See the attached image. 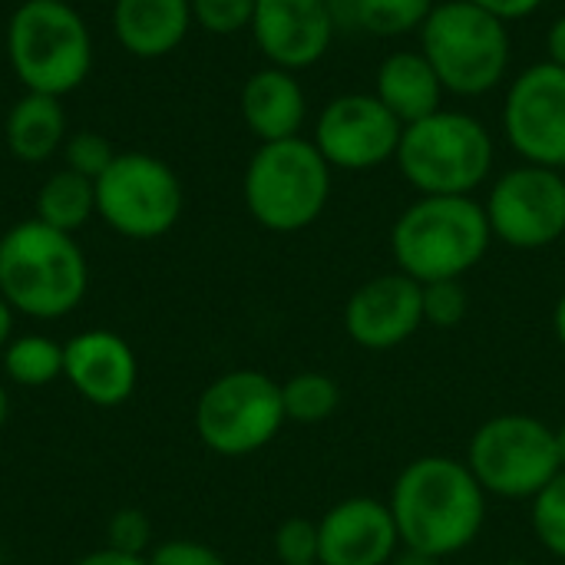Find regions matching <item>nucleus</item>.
Listing matches in <instances>:
<instances>
[{
    "label": "nucleus",
    "instance_id": "nucleus-7",
    "mask_svg": "<svg viewBox=\"0 0 565 565\" xmlns=\"http://www.w3.org/2000/svg\"><path fill=\"white\" fill-rule=\"evenodd\" d=\"M417 36L420 53L430 60L450 96L477 99L503 86L510 76V23L470 0H440Z\"/></svg>",
    "mask_w": 565,
    "mask_h": 565
},
{
    "label": "nucleus",
    "instance_id": "nucleus-15",
    "mask_svg": "<svg viewBox=\"0 0 565 565\" xmlns=\"http://www.w3.org/2000/svg\"><path fill=\"white\" fill-rule=\"evenodd\" d=\"M248 30L268 66L301 73L328 56L338 20L328 0H258Z\"/></svg>",
    "mask_w": 565,
    "mask_h": 565
},
{
    "label": "nucleus",
    "instance_id": "nucleus-35",
    "mask_svg": "<svg viewBox=\"0 0 565 565\" xmlns=\"http://www.w3.org/2000/svg\"><path fill=\"white\" fill-rule=\"evenodd\" d=\"M546 60L550 63H556L559 70H565V13L563 17H556L553 23H550V30H546Z\"/></svg>",
    "mask_w": 565,
    "mask_h": 565
},
{
    "label": "nucleus",
    "instance_id": "nucleus-8",
    "mask_svg": "<svg viewBox=\"0 0 565 565\" xmlns=\"http://www.w3.org/2000/svg\"><path fill=\"white\" fill-rule=\"evenodd\" d=\"M467 467L487 497L533 503L563 473L556 427L530 414H497L473 430Z\"/></svg>",
    "mask_w": 565,
    "mask_h": 565
},
{
    "label": "nucleus",
    "instance_id": "nucleus-38",
    "mask_svg": "<svg viewBox=\"0 0 565 565\" xmlns=\"http://www.w3.org/2000/svg\"><path fill=\"white\" fill-rule=\"evenodd\" d=\"M391 565H440V563H437V559H430V556H420V553L404 550L401 556H394V563Z\"/></svg>",
    "mask_w": 565,
    "mask_h": 565
},
{
    "label": "nucleus",
    "instance_id": "nucleus-4",
    "mask_svg": "<svg viewBox=\"0 0 565 565\" xmlns=\"http://www.w3.org/2000/svg\"><path fill=\"white\" fill-rule=\"evenodd\" d=\"M3 43L26 93L63 99L93 70V33L73 0H23L7 20Z\"/></svg>",
    "mask_w": 565,
    "mask_h": 565
},
{
    "label": "nucleus",
    "instance_id": "nucleus-28",
    "mask_svg": "<svg viewBox=\"0 0 565 565\" xmlns=\"http://www.w3.org/2000/svg\"><path fill=\"white\" fill-rule=\"evenodd\" d=\"M192 20L212 36H235L252 26L258 0H189Z\"/></svg>",
    "mask_w": 565,
    "mask_h": 565
},
{
    "label": "nucleus",
    "instance_id": "nucleus-26",
    "mask_svg": "<svg viewBox=\"0 0 565 565\" xmlns=\"http://www.w3.org/2000/svg\"><path fill=\"white\" fill-rule=\"evenodd\" d=\"M530 523L543 550L565 563V470L533 500Z\"/></svg>",
    "mask_w": 565,
    "mask_h": 565
},
{
    "label": "nucleus",
    "instance_id": "nucleus-32",
    "mask_svg": "<svg viewBox=\"0 0 565 565\" xmlns=\"http://www.w3.org/2000/svg\"><path fill=\"white\" fill-rule=\"evenodd\" d=\"M149 565H228L218 550L199 540H166L149 550Z\"/></svg>",
    "mask_w": 565,
    "mask_h": 565
},
{
    "label": "nucleus",
    "instance_id": "nucleus-40",
    "mask_svg": "<svg viewBox=\"0 0 565 565\" xmlns=\"http://www.w3.org/2000/svg\"><path fill=\"white\" fill-rule=\"evenodd\" d=\"M556 450H559V463H563L565 470V424L563 427H556Z\"/></svg>",
    "mask_w": 565,
    "mask_h": 565
},
{
    "label": "nucleus",
    "instance_id": "nucleus-5",
    "mask_svg": "<svg viewBox=\"0 0 565 565\" xmlns=\"http://www.w3.org/2000/svg\"><path fill=\"white\" fill-rule=\"evenodd\" d=\"M397 169L417 195H473L493 175L497 142L467 109H437L404 126Z\"/></svg>",
    "mask_w": 565,
    "mask_h": 565
},
{
    "label": "nucleus",
    "instance_id": "nucleus-33",
    "mask_svg": "<svg viewBox=\"0 0 565 565\" xmlns=\"http://www.w3.org/2000/svg\"><path fill=\"white\" fill-rule=\"evenodd\" d=\"M470 3H477L480 10H487V13L500 17L503 23H516V20L533 17L546 0H470Z\"/></svg>",
    "mask_w": 565,
    "mask_h": 565
},
{
    "label": "nucleus",
    "instance_id": "nucleus-36",
    "mask_svg": "<svg viewBox=\"0 0 565 565\" xmlns=\"http://www.w3.org/2000/svg\"><path fill=\"white\" fill-rule=\"evenodd\" d=\"M13 321H17V311L0 298V351L10 344V338H13Z\"/></svg>",
    "mask_w": 565,
    "mask_h": 565
},
{
    "label": "nucleus",
    "instance_id": "nucleus-10",
    "mask_svg": "<svg viewBox=\"0 0 565 565\" xmlns=\"http://www.w3.org/2000/svg\"><path fill=\"white\" fill-rule=\"evenodd\" d=\"M185 209L179 172L142 149L116 152L96 179V215L129 242H156L169 235Z\"/></svg>",
    "mask_w": 565,
    "mask_h": 565
},
{
    "label": "nucleus",
    "instance_id": "nucleus-25",
    "mask_svg": "<svg viewBox=\"0 0 565 565\" xmlns=\"http://www.w3.org/2000/svg\"><path fill=\"white\" fill-rule=\"evenodd\" d=\"M437 0H354L351 23L371 36L397 40L420 33Z\"/></svg>",
    "mask_w": 565,
    "mask_h": 565
},
{
    "label": "nucleus",
    "instance_id": "nucleus-43",
    "mask_svg": "<svg viewBox=\"0 0 565 565\" xmlns=\"http://www.w3.org/2000/svg\"><path fill=\"white\" fill-rule=\"evenodd\" d=\"M0 565H3V559H0Z\"/></svg>",
    "mask_w": 565,
    "mask_h": 565
},
{
    "label": "nucleus",
    "instance_id": "nucleus-22",
    "mask_svg": "<svg viewBox=\"0 0 565 565\" xmlns=\"http://www.w3.org/2000/svg\"><path fill=\"white\" fill-rule=\"evenodd\" d=\"M96 215V182L73 172L56 169L40 189L33 202V218L46 222L50 228H60L66 235H76L89 218Z\"/></svg>",
    "mask_w": 565,
    "mask_h": 565
},
{
    "label": "nucleus",
    "instance_id": "nucleus-24",
    "mask_svg": "<svg viewBox=\"0 0 565 565\" xmlns=\"http://www.w3.org/2000/svg\"><path fill=\"white\" fill-rule=\"evenodd\" d=\"M281 404L291 424H324L341 407V387L324 371H301L281 381Z\"/></svg>",
    "mask_w": 565,
    "mask_h": 565
},
{
    "label": "nucleus",
    "instance_id": "nucleus-44",
    "mask_svg": "<svg viewBox=\"0 0 565 565\" xmlns=\"http://www.w3.org/2000/svg\"><path fill=\"white\" fill-rule=\"evenodd\" d=\"M275 565H281V563H275Z\"/></svg>",
    "mask_w": 565,
    "mask_h": 565
},
{
    "label": "nucleus",
    "instance_id": "nucleus-21",
    "mask_svg": "<svg viewBox=\"0 0 565 565\" xmlns=\"http://www.w3.org/2000/svg\"><path fill=\"white\" fill-rule=\"evenodd\" d=\"M3 142L17 162L40 166L66 142V109L56 96L26 93L10 106L3 119Z\"/></svg>",
    "mask_w": 565,
    "mask_h": 565
},
{
    "label": "nucleus",
    "instance_id": "nucleus-17",
    "mask_svg": "<svg viewBox=\"0 0 565 565\" xmlns=\"http://www.w3.org/2000/svg\"><path fill=\"white\" fill-rule=\"evenodd\" d=\"M318 565H391L401 533L387 503L374 497H348L318 520Z\"/></svg>",
    "mask_w": 565,
    "mask_h": 565
},
{
    "label": "nucleus",
    "instance_id": "nucleus-29",
    "mask_svg": "<svg viewBox=\"0 0 565 565\" xmlns=\"http://www.w3.org/2000/svg\"><path fill=\"white\" fill-rule=\"evenodd\" d=\"M318 556H321L318 520L291 516L275 530V563L318 565Z\"/></svg>",
    "mask_w": 565,
    "mask_h": 565
},
{
    "label": "nucleus",
    "instance_id": "nucleus-9",
    "mask_svg": "<svg viewBox=\"0 0 565 565\" xmlns=\"http://www.w3.org/2000/svg\"><path fill=\"white\" fill-rule=\"evenodd\" d=\"M192 424L205 450L228 460L252 457L288 424L281 384L255 367L228 371L199 394Z\"/></svg>",
    "mask_w": 565,
    "mask_h": 565
},
{
    "label": "nucleus",
    "instance_id": "nucleus-37",
    "mask_svg": "<svg viewBox=\"0 0 565 565\" xmlns=\"http://www.w3.org/2000/svg\"><path fill=\"white\" fill-rule=\"evenodd\" d=\"M553 334L565 351V291L556 298V308H553Z\"/></svg>",
    "mask_w": 565,
    "mask_h": 565
},
{
    "label": "nucleus",
    "instance_id": "nucleus-19",
    "mask_svg": "<svg viewBox=\"0 0 565 565\" xmlns=\"http://www.w3.org/2000/svg\"><path fill=\"white\" fill-rule=\"evenodd\" d=\"M113 36L136 60H162L175 53L192 20L189 0H113Z\"/></svg>",
    "mask_w": 565,
    "mask_h": 565
},
{
    "label": "nucleus",
    "instance_id": "nucleus-27",
    "mask_svg": "<svg viewBox=\"0 0 565 565\" xmlns=\"http://www.w3.org/2000/svg\"><path fill=\"white\" fill-rule=\"evenodd\" d=\"M467 311H470V295L463 288V278L424 285V324L437 331H454L467 321Z\"/></svg>",
    "mask_w": 565,
    "mask_h": 565
},
{
    "label": "nucleus",
    "instance_id": "nucleus-18",
    "mask_svg": "<svg viewBox=\"0 0 565 565\" xmlns=\"http://www.w3.org/2000/svg\"><path fill=\"white\" fill-rule=\"evenodd\" d=\"M238 109L258 142L295 139L301 136V126L308 119V93L298 73L262 66L245 79L238 93Z\"/></svg>",
    "mask_w": 565,
    "mask_h": 565
},
{
    "label": "nucleus",
    "instance_id": "nucleus-6",
    "mask_svg": "<svg viewBox=\"0 0 565 565\" xmlns=\"http://www.w3.org/2000/svg\"><path fill=\"white\" fill-rule=\"evenodd\" d=\"M334 169L305 136L258 142L245 166L242 199L248 215L275 235L311 228L331 202Z\"/></svg>",
    "mask_w": 565,
    "mask_h": 565
},
{
    "label": "nucleus",
    "instance_id": "nucleus-23",
    "mask_svg": "<svg viewBox=\"0 0 565 565\" xmlns=\"http://www.w3.org/2000/svg\"><path fill=\"white\" fill-rule=\"evenodd\" d=\"M0 364L10 384L40 391L63 377V344L50 334H20L0 351Z\"/></svg>",
    "mask_w": 565,
    "mask_h": 565
},
{
    "label": "nucleus",
    "instance_id": "nucleus-39",
    "mask_svg": "<svg viewBox=\"0 0 565 565\" xmlns=\"http://www.w3.org/2000/svg\"><path fill=\"white\" fill-rule=\"evenodd\" d=\"M7 417H10V394H7V384L0 381V430L7 424Z\"/></svg>",
    "mask_w": 565,
    "mask_h": 565
},
{
    "label": "nucleus",
    "instance_id": "nucleus-3",
    "mask_svg": "<svg viewBox=\"0 0 565 565\" xmlns=\"http://www.w3.org/2000/svg\"><path fill=\"white\" fill-rule=\"evenodd\" d=\"M493 232L483 202L473 195H420L391 228L397 271L420 285L470 275L490 252Z\"/></svg>",
    "mask_w": 565,
    "mask_h": 565
},
{
    "label": "nucleus",
    "instance_id": "nucleus-34",
    "mask_svg": "<svg viewBox=\"0 0 565 565\" xmlns=\"http://www.w3.org/2000/svg\"><path fill=\"white\" fill-rule=\"evenodd\" d=\"M73 565H149L146 556H132V553H119L113 546H103V550H93L86 553L83 559H76Z\"/></svg>",
    "mask_w": 565,
    "mask_h": 565
},
{
    "label": "nucleus",
    "instance_id": "nucleus-13",
    "mask_svg": "<svg viewBox=\"0 0 565 565\" xmlns=\"http://www.w3.org/2000/svg\"><path fill=\"white\" fill-rule=\"evenodd\" d=\"M404 122L374 93H341L315 119L311 142L331 169L371 172L397 159Z\"/></svg>",
    "mask_w": 565,
    "mask_h": 565
},
{
    "label": "nucleus",
    "instance_id": "nucleus-2",
    "mask_svg": "<svg viewBox=\"0 0 565 565\" xmlns=\"http://www.w3.org/2000/svg\"><path fill=\"white\" fill-rule=\"evenodd\" d=\"M89 291V262L76 242L40 218H23L0 235V298L23 318L60 321Z\"/></svg>",
    "mask_w": 565,
    "mask_h": 565
},
{
    "label": "nucleus",
    "instance_id": "nucleus-1",
    "mask_svg": "<svg viewBox=\"0 0 565 565\" xmlns=\"http://www.w3.org/2000/svg\"><path fill=\"white\" fill-rule=\"evenodd\" d=\"M401 546L430 559H450L470 550L487 526V493L470 467L447 454L411 460L387 500Z\"/></svg>",
    "mask_w": 565,
    "mask_h": 565
},
{
    "label": "nucleus",
    "instance_id": "nucleus-14",
    "mask_svg": "<svg viewBox=\"0 0 565 565\" xmlns=\"http://www.w3.org/2000/svg\"><path fill=\"white\" fill-rule=\"evenodd\" d=\"M344 334L364 351H391L424 328V285L404 271L367 278L344 301Z\"/></svg>",
    "mask_w": 565,
    "mask_h": 565
},
{
    "label": "nucleus",
    "instance_id": "nucleus-12",
    "mask_svg": "<svg viewBox=\"0 0 565 565\" xmlns=\"http://www.w3.org/2000/svg\"><path fill=\"white\" fill-rule=\"evenodd\" d=\"M503 136L520 162L565 169V70L550 60L520 70L503 96Z\"/></svg>",
    "mask_w": 565,
    "mask_h": 565
},
{
    "label": "nucleus",
    "instance_id": "nucleus-41",
    "mask_svg": "<svg viewBox=\"0 0 565 565\" xmlns=\"http://www.w3.org/2000/svg\"><path fill=\"white\" fill-rule=\"evenodd\" d=\"M497 565H533L530 559H503V563H497Z\"/></svg>",
    "mask_w": 565,
    "mask_h": 565
},
{
    "label": "nucleus",
    "instance_id": "nucleus-42",
    "mask_svg": "<svg viewBox=\"0 0 565 565\" xmlns=\"http://www.w3.org/2000/svg\"><path fill=\"white\" fill-rule=\"evenodd\" d=\"M73 3H86V0H73Z\"/></svg>",
    "mask_w": 565,
    "mask_h": 565
},
{
    "label": "nucleus",
    "instance_id": "nucleus-20",
    "mask_svg": "<svg viewBox=\"0 0 565 565\" xmlns=\"http://www.w3.org/2000/svg\"><path fill=\"white\" fill-rule=\"evenodd\" d=\"M374 96L404 122H417L424 116H434L444 109V83L430 60L417 50H394L391 56L381 60L374 73Z\"/></svg>",
    "mask_w": 565,
    "mask_h": 565
},
{
    "label": "nucleus",
    "instance_id": "nucleus-30",
    "mask_svg": "<svg viewBox=\"0 0 565 565\" xmlns=\"http://www.w3.org/2000/svg\"><path fill=\"white\" fill-rule=\"evenodd\" d=\"M60 152H63V166L66 169H73V172H79V175H86L93 182L116 159V149L109 146V139L99 136V132H89V129H79V132L66 136V142H63Z\"/></svg>",
    "mask_w": 565,
    "mask_h": 565
},
{
    "label": "nucleus",
    "instance_id": "nucleus-11",
    "mask_svg": "<svg viewBox=\"0 0 565 565\" xmlns=\"http://www.w3.org/2000/svg\"><path fill=\"white\" fill-rule=\"evenodd\" d=\"M483 209L493 242L516 252L550 248L565 235V175L520 162L490 185Z\"/></svg>",
    "mask_w": 565,
    "mask_h": 565
},
{
    "label": "nucleus",
    "instance_id": "nucleus-16",
    "mask_svg": "<svg viewBox=\"0 0 565 565\" xmlns=\"http://www.w3.org/2000/svg\"><path fill=\"white\" fill-rule=\"evenodd\" d=\"M63 381L93 407H122L139 384V361L132 344L109 331L89 328L63 344Z\"/></svg>",
    "mask_w": 565,
    "mask_h": 565
},
{
    "label": "nucleus",
    "instance_id": "nucleus-31",
    "mask_svg": "<svg viewBox=\"0 0 565 565\" xmlns=\"http://www.w3.org/2000/svg\"><path fill=\"white\" fill-rule=\"evenodd\" d=\"M106 546L132 556H149L152 550V523L142 510H119L106 523Z\"/></svg>",
    "mask_w": 565,
    "mask_h": 565
}]
</instances>
